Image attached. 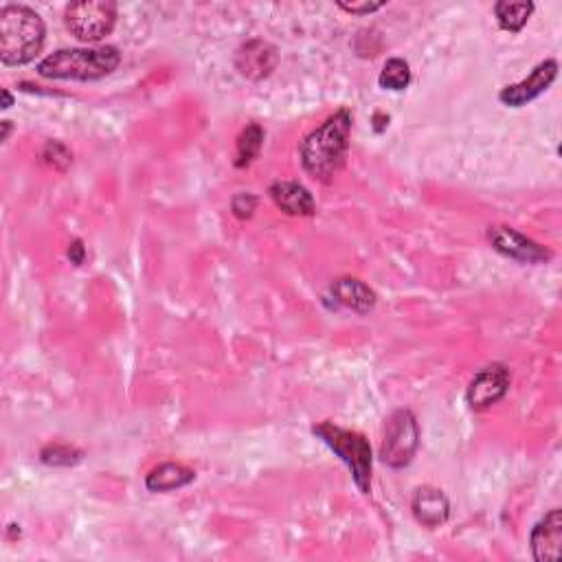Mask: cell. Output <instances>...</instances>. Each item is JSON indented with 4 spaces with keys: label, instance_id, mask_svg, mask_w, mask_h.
Instances as JSON below:
<instances>
[{
    "label": "cell",
    "instance_id": "obj_6",
    "mask_svg": "<svg viewBox=\"0 0 562 562\" xmlns=\"http://www.w3.org/2000/svg\"><path fill=\"white\" fill-rule=\"evenodd\" d=\"M420 446V426L411 409H398L391 415L382 437L380 459L389 468H407Z\"/></svg>",
    "mask_w": 562,
    "mask_h": 562
},
{
    "label": "cell",
    "instance_id": "obj_2",
    "mask_svg": "<svg viewBox=\"0 0 562 562\" xmlns=\"http://www.w3.org/2000/svg\"><path fill=\"white\" fill-rule=\"evenodd\" d=\"M44 22L27 5L0 9V60L5 66L29 64L44 47Z\"/></svg>",
    "mask_w": 562,
    "mask_h": 562
},
{
    "label": "cell",
    "instance_id": "obj_5",
    "mask_svg": "<svg viewBox=\"0 0 562 562\" xmlns=\"http://www.w3.org/2000/svg\"><path fill=\"white\" fill-rule=\"evenodd\" d=\"M64 22L77 40L99 42L117 25V3L112 0H82L64 11Z\"/></svg>",
    "mask_w": 562,
    "mask_h": 562
},
{
    "label": "cell",
    "instance_id": "obj_22",
    "mask_svg": "<svg viewBox=\"0 0 562 562\" xmlns=\"http://www.w3.org/2000/svg\"><path fill=\"white\" fill-rule=\"evenodd\" d=\"M339 7L343 11H347V14H356V16H365V14H374V11L382 9L385 7V3H352V5H347V3H339Z\"/></svg>",
    "mask_w": 562,
    "mask_h": 562
},
{
    "label": "cell",
    "instance_id": "obj_26",
    "mask_svg": "<svg viewBox=\"0 0 562 562\" xmlns=\"http://www.w3.org/2000/svg\"><path fill=\"white\" fill-rule=\"evenodd\" d=\"M9 132H11V121H3V141L9 139Z\"/></svg>",
    "mask_w": 562,
    "mask_h": 562
},
{
    "label": "cell",
    "instance_id": "obj_4",
    "mask_svg": "<svg viewBox=\"0 0 562 562\" xmlns=\"http://www.w3.org/2000/svg\"><path fill=\"white\" fill-rule=\"evenodd\" d=\"M312 433L317 435L325 446H330L332 451L341 457V462L350 468L356 488L363 494H369V490H372L374 455L367 437L350 429H341V426L332 422H321L312 426Z\"/></svg>",
    "mask_w": 562,
    "mask_h": 562
},
{
    "label": "cell",
    "instance_id": "obj_3",
    "mask_svg": "<svg viewBox=\"0 0 562 562\" xmlns=\"http://www.w3.org/2000/svg\"><path fill=\"white\" fill-rule=\"evenodd\" d=\"M121 53L117 47L97 49H60L38 64V75L47 80L95 82L117 71Z\"/></svg>",
    "mask_w": 562,
    "mask_h": 562
},
{
    "label": "cell",
    "instance_id": "obj_25",
    "mask_svg": "<svg viewBox=\"0 0 562 562\" xmlns=\"http://www.w3.org/2000/svg\"><path fill=\"white\" fill-rule=\"evenodd\" d=\"M11 104H14V97H11L9 91H3V108H11Z\"/></svg>",
    "mask_w": 562,
    "mask_h": 562
},
{
    "label": "cell",
    "instance_id": "obj_11",
    "mask_svg": "<svg viewBox=\"0 0 562 562\" xmlns=\"http://www.w3.org/2000/svg\"><path fill=\"white\" fill-rule=\"evenodd\" d=\"M235 64H238V71L249 80H264L275 71L277 51L264 40H251L242 44Z\"/></svg>",
    "mask_w": 562,
    "mask_h": 562
},
{
    "label": "cell",
    "instance_id": "obj_13",
    "mask_svg": "<svg viewBox=\"0 0 562 562\" xmlns=\"http://www.w3.org/2000/svg\"><path fill=\"white\" fill-rule=\"evenodd\" d=\"M271 198L281 211L288 213V216L310 218V216H314V211H317V205H314V198L310 191L295 181L273 183Z\"/></svg>",
    "mask_w": 562,
    "mask_h": 562
},
{
    "label": "cell",
    "instance_id": "obj_14",
    "mask_svg": "<svg viewBox=\"0 0 562 562\" xmlns=\"http://www.w3.org/2000/svg\"><path fill=\"white\" fill-rule=\"evenodd\" d=\"M332 297L334 301L339 303V306L343 308H350L358 314H367V312H372L376 308V292L369 288L365 281L361 279H356V277H341V279H336L332 288Z\"/></svg>",
    "mask_w": 562,
    "mask_h": 562
},
{
    "label": "cell",
    "instance_id": "obj_18",
    "mask_svg": "<svg viewBox=\"0 0 562 562\" xmlns=\"http://www.w3.org/2000/svg\"><path fill=\"white\" fill-rule=\"evenodd\" d=\"M378 84L385 91H404L411 84V66L402 58H391L382 66V73L378 77Z\"/></svg>",
    "mask_w": 562,
    "mask_h": 562
},
{
    "label": "cell",
    "instance_id": "obj_16",
    "mask_svg": "<svg viewBox=\"0 0 562 562\" xmlns=\"http://www.w3.org/2000/svg\"><path fill=\"white\" fill-rule=\"evenodd\" d=\"M262 143H264V128L257 126V123H249L238 137V143H235V167H249L255 159L257 154L262 150Z\"/></svg>",
    "mask_w": 562,
    "mask_h": 562
},
{
    "label": "cell",
    "instance_id": "obj_8",
    "mask_svg": "<svg viewBox=\"0 0 562 562\" xmlns=\"http://www.w3.org/2000/svg\"><path fill=\"white\" fill-rule=\"evenodd\" d=\"M510 389V372L505 365H488L472 378L466 402L472 411H486L505 398Z\"/></svg>",
    "mask_w": 562,
    "mask_h": 562
},
{
    "label": "cell",
    "instance_id": "obj_10",
    "mask_svg": "<svg viewBox=\"0 0 562 562\" xmlns=\"http://www.w3.org/2000/svg\"><path fill=\"white\" fill-rule=\"evenodd\" d=\"M532 554L538 562H556L560 560L562 549V514L560 510H552L545 514V519L538 521L530 536Z\"/></svg>",
    "mask_w": 562,
    "mask_h": 562
},
{
    "label": "cell",
    "instance_id": "obj_1",
    "mask_svg": "<svg viewBox=\"0 0 562 562\" xmlns=\"http://www.w3.org/2000/svg\"><path fill=\"white\" fill-rule=\"evenodd\" d=\"M352 134V115L347 110L334 112L325 119L319 128H314L306 139L301 141L299 156L301 165L312 178L321 183H330L332 178L343 170L350 152Z\"/></svg>",
    "mask_w": 562,
    "mask_h": 562
},
{
    "label": "cell",
    "instance_id": "obj_9",
    "mask_svg": "<svg viewBox=\"0 0 562 562\" xmlns=\"http://www.w3.org/2000/svg\"><path fill=\"white\" fill-rule=\"evenodd\" d=\"M558 77V62L556 60H545L536 66V69L525 77L523 82L505 86L499 93V99L503 106L508 108H523L530 101L538 99L543 93L549 91V86L556 82Z\"/></svg>",
    "mask_w": 562,
    "mask_h": 562
},
{
    "label": "cell",
    "instance_id": "obj_23",
    "mask_svg": "<svg viewBox=\"0 0 562 562\" xmlns=\"http://www.w3.org/2000/svg\"><path fill=\"white\" fill-rule=\"evenodd\" d=\"M69 260H71V264H75V266H82L84 264V260H86V249H84V242L80 240V238H75L71 244H69Z\"/></svg>",
    "mask_w": 562,
    "mask_h": 562
},
{
    "label": "cell",
    "instance_id": "obj_7",
    "mask_svg": "<svg viewBox=\"0 0 562 562\" xmlns=\"http://www.w3.org/2000/svg\"><path fill=\"white\" fill-rule=\"evenodd\" d=\"M488 242L494 251L521 264H547L552 260V251L512 227H503V224L488 229Z\"/></svg>",
    "mask_w": 562,
    "mask_h": 562
},
{
    "label": "cell",
    "instance_id": "obj_12",
    "mask_svg": "<svg viewBox=\"0 0 562 562\" xmlns=\"http://www.w3.org/2000/svg\"><path fill=\"white\" fill-rule=\"evenodd\" d=\"M411 510L415 519L424 527H440L448 521V516H451V503H448L442 490L424 486L415 490L411 499Z\"/></svg>",
    "mask_w": 562,
    "mask_h": 562
},
{
    "label": "cell",
    "instance_id": "obj_17",
    "mask_svg": "<svg viewBox=\"0 0 562 562\" xmlns=\"http://www.w3.org/2000/svg\"><path fill=\"white\" fill-rule=\"evenodd\" d=\"M532 14L534 3H508V0H501V3L494 5V16H497L499 27L510 33H519Z\"/></svg>",
    "mask_w": 562,
    "mask_h": 562
},
{
    "label": "cell",
    "instance_id": "obj_20",
    "mask_svg": "<svg viewBox=\"0 0 562 562\" xmlns=\"http://www.w3.org/2000/svg\"><path fill=\"white\" fill-rule=\"evenodd\" d=\"M42 159L47 165L55 167V170H69V165L73 163V154L69 152V148H66L64 143L60 141H47V145H44V150H42Z\"/></svg>",
    "mask_w": 562,
    "mask_h": 562
},
{
    "label": "cell",
    "instance_id": "obj_15",
    "mask_svg": "<svg viewBox=\"0 0 562 562\" xmlns=\"http://www.w3.org/2000/svg\"><path fill=\"white\" fill-rule=\"evenodd\" d=\"M196 479V472L174 462H165L161 466H156L150 470V475L145 477V488L150 492H172L178 488L189 486L191 481Z\"/></svg>",
    "mask_w": 562,
    "mask_h": 562
},
{
    "label": "cell",
    "instance_id": "obj_21",
    "mask_svg": "<svg viewBox=\"0 0 562 562\" xmlns=\"http://www.w3.org/2000/svg\"><path fill=\"white\" fill-rule=\"evenodd\" d=\"M231 209L240 220H249V218H253V213L257 209V198L253 194H249V191H242V194L233 196Z\"/></svg>",
    "mask_w": 562,
    "mask_h": 562
},
{
    "label": "cell",
    "instance_id": "obj_24",
    "mask_svg": "<svg viewBox=\"0 0 562 562\" xmlns=\"http://www.w3.org/2000/svg\"><path fill=\"white\" fill-rule=\"evenodd\" d=\"M374 123H376L374 130H376V132H382V130H385V128L389 126V117H387V115H380V112H376V115H374Z\"/></svg>",
    "mask_w": 562,
    "mask_h": 562
},
{
    "label": "cell",
    "instance_id": "obj_19",
    "mask_svg": "<svg viewBox=\"0 0 562 562\" xmlns=\"http://www.w3.org/2000/svg\"><path fill=\"white\" fill-rule=\"evenodd\" d=\"M84 459V451L69 444H49L40 451V462L53 468H69L77 466Z\"/></svg>",
    "mask_w": 562,
    "mask_h": 562
}]
</instances>
